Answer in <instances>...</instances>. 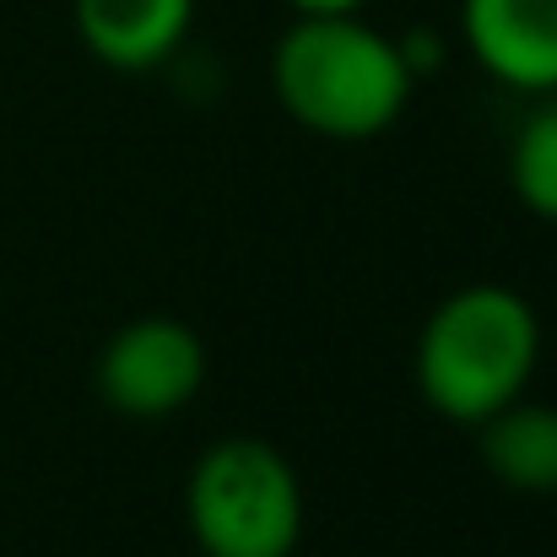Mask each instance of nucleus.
<instances>
[{"label":"nucleus","mask_w":557,"mask_h":557,"mask_svg":"<svg viewBox=\"0 0 557 557\" xmlns=\"http://www.w3.org/2000/svg\"><path fill=\"white\" fill-rule=\"evenodd\" d=\"M298 16H352V11H363L369 0H287Z\"/></svg>","instance_id":"9"},{"label":"nucleus","mask_w":557,"mask_h":557,"mask_svg":"<svg viewBox=\"0 0 557 557\" xmlns=\"http://www.w3.org/2000/svg\"><path fill=\"white\" fill-rule=\"evenodd\" d=\"M276 103L314 136L369 141L406 114L417 87L400 44L352 16H298L271 49Z\"/></svg>","instance_id":"1"},{"label":"nucleus","mask_w":557,"mask_h":557,"mask_svg":"<svg viewBox=\"0 0 557 557\" xmlns=\"http://www.w3.org/2000/svg\"><path fill=\"white\" fill-rule=\"evenodd\" d=\"M76 33L109 71H158L180 54L195 0H71Z\"/></svg>","instance_id":"6"},{"label":"nucleus","mask_w":557,"mask_h":557,"mask_svg":"<svg viewBox=\"0 0 557 557\" xmlns=\"http://www.w3.org/2000/svg\"><path fill=\"white\" fill-rule=\"evenodd\" d=\"M460 33L493 82L557 92V0H460Z\"/></svg>","instance_id":"5"},{"label":"nucleus","mask_w":557,"mask_h":557,"mask_svg":"<svg viewBox=\"0 0 557 557\" xmlns=\"http://www.w3.org/2000/svg\"><path fill=\"white\" fill-rule=\"evenodd\" d=\"M509 185L520 195V206L542 222H557V98L547 92V103L536 114H525V125L515 131L509 147Z\"/></svg>","instance_id":"8"},{"label":"nucleus","mask_w":557,"mask_h":557,"mask_svg":"<svg viewBox=\"0 0 557 557\" xmlns=\"http://www.w3.org/2000/svg\"><path fill=\"white\" fill-rule=\"evenodd\" d=\"M185 520L206 557H293L304 536L298 471L265 438H222L189 471Z\"/></svg>","instance_id":"3"},{"label":"nucleus","mask_w":557,"mask_h":557,"mask_svg":"<svg viewBox=\"0 0 557 557\" xmlns=\"http://www.w3.org/2000/svg\"><path fill=\"white\" fill-rule=\"evenodd\" d=\"M98 395L131 422H163L185 411L206 384V342L174 314H141L120 325L98 352Z\"/></svg>","instance_id":"4"},{"label":"nucleus","mask_w":557,"mask_h":557,"mask_svg":"<svg viewBox=\"0 0 557 557\" xmlns=\"http://www.w3.org/2000/svg\"><path fill=\"white\" fill-rule=\"evenodd\" d=\"M536 363H542V320L531 298L498 282H471L449 293L428 314L411 358L422 400L460 428H476L509 400H520Z\"/></svg>","instance_id":"2"},{"label":"nucleus","mask_w":557,"mask_h":557,"mask_svg":"<svg viewBox=\"0 0 557 557\" xmlns=\"http://www.w3.org/2000/svg\"><path fill=\"white\" fill-rule=\"evenodd\" d=\"M476 433H482V460L504 487L557 493V406L520 395L487 422H476Z\"/></svg>","instance_id":"7"}]
</instances>
